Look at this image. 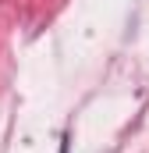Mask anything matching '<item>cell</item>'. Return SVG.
Listing matches in <instances>:
<instances>
[]
</instances>
